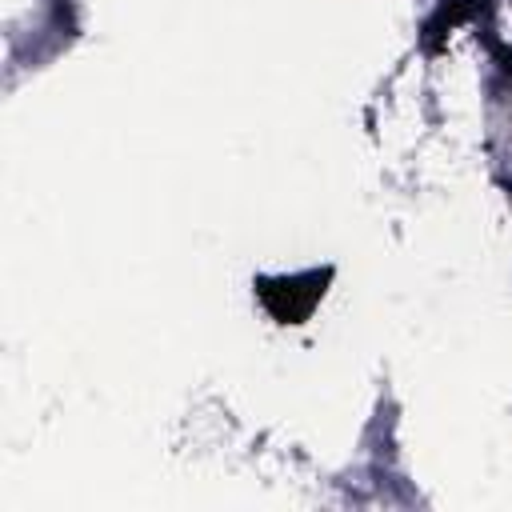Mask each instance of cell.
Segmentation results:
<instances>
[{
  "instance_id": "obj_1",
  "label": "cell",
  "mask_w": 512,
  "mask_h": 512,
  "mask_svg": "<svg viewBox=\"0 0 512 512\" xmlns=\"http://www.w3.org/2000/svg\"><path fill=\"white\" fill-rule=\"evenodd\" d=\"M332 284V268H308L296 276H256V296L276 324H304Z\"/></svg>"
}]
</instances>
